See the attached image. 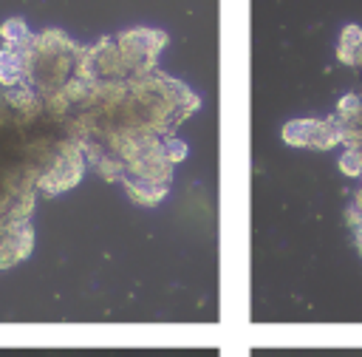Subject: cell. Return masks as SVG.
<instances>
[{
  "label": "cell",
  "mask_w": 362,
  "mask_h": 357,
  "mask_svg": "<svg viewBox=\"0 0 362 357\" xmlns=\"http://www.w3.org/2000/svg\"><path fill=\"white\" fill-rule=\"evenodd\" d=\"M283 139L294 147H331L342 139V128L331 119H294L283 128Z\"/></svg>",
  "instance_id": "1"
},
{
  "label": "cell",
  "mask_w": 362,
  "mask_h": 357,
  "mask_svg": "<svg viewBox=\"0 0 362 357\" xmlns=\"http://www.w3.org/2000/svg\"><path fill=\"white\" fill-rule=\"evenodd\" d=\"M79 176H82V156H79L76 147H65V150L57 156V162L42 173L40 187H42L45 193H62V190H68L71 184H76Z\"/></svg>",
  "instance_id": "2"
},
{
  "label": "cell",
  "mask_w": 362,
  "mask_h": 357,
  "mask_svg": "<svg viewBox=\"0 0 362 357\" xmlns=\"http://www.w3.org/2000/svg\"><path fill=\"white\" fill-rule=\"evenodd\" d=\"M161 150H164V159L173 164V162H181L184 156H187V147L178 142V139H173V136H164L161 139Z\"/></svg>",
  "instance_id": "8"
},
{
  "label": "cell",
  "mask_w": 362,
  "mask_h": 357,
  "mask_svg": "<svg viewBox=\"0 0 362 357\" xmlns=\"http://www.w3.org/2000/svg\"><path fill=\"white\" fill-rule=\"evenodd\" d=\"M339 167L345 176H362V150H348L339 159Z\"/></svg>",
  "instance_id": "7"
},
{
  "label": "cell",
  "mask_w": 362,
  "mask_h": 357,
  "mask_svg": "<svg viewBox=\"0 0 362 357\" xmlns=\"http://www.w3.org/2000/svg\"><path fill=\"white\" fill-rule=\"evenodd\" d=\"M339 119H351V125H359V119H362V102H359V96H342V102H339Z\"/></svg>",
  "instance_id": "6"
},
{
  "label": "cell",
  "mask_w": 362,
  "mask_h": 357,
  "mask_svg": "<svg viewBox=\"0 0 362 357\" xmlns=\"http://www.w3.org/2000/svg\"><path fill=\"white\" fill-rule=\"evenodd\" d=\"M337 54H339V62H345V65L362 62V28L345 26L342 37H339V45H337Z\"/></svg>",
  "instance_id": "4"
},
{
  "label": "cell",
  "mask_w": 362,
  "mask_h": 357,
  "mask_svg": "<svg viewBox=\"0 0 362 357\" xmlns=\"http://www.w3.org/2000/svg\"><path fill=\"white\" fill-rule=\"evenodd\" d=\"M25 76H28V57H25V51L6 45L0 51V82L14 88V85H23Z\"/></svg>",
  "instance_id": "3"
},
{
  "label": "cell",
  "mask_w": 362,
  "mask_h": 357,
  "mask_svg": "<svg viewBox=\"0 0 362 357\" xmlns=\"http://www.w3.org/2000/svg\"><path fill=\"white\" fill-rule=\"evenodd\" d=\"M0 34H3V40H6V45H11V48H28V42L34 40L31 34H28V28H25V23L23 20H6L3 26H0Z\"/></svg>",
  "instance_id": "5"
}]
</instances>
